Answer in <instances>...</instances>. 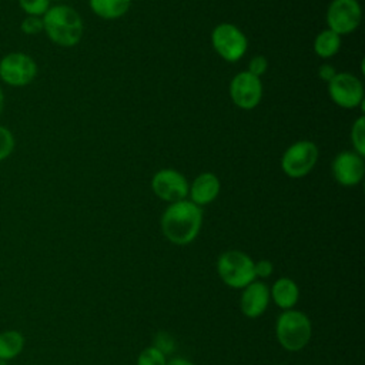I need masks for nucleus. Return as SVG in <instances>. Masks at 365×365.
I'll return each instance as SVG.
<instances>
[{
	"mask_svg": "<svg viewBox=\"0 0 365 365\" xmlns=\"http://www.w3.org/2000/svg\"><path fill=\"white\" fill-rule=\"evenodd\" d=\"M165 354L154 345L144 348L137 358V365H165Z\"/></svg>",
	"mask_w": 365,
	"mask_h": 365,
	"instance_id": "nucleus-21",
	"label": "nucleus"
},
{
	"mask_svg": "<svg viewBox=\"0 0 365 365\" xmlns=\"http://www.w3.org/2000/svg\"><path fill=\"white\" fill-rule=\"evenodd\" d=\"M217 272L221 281L234 289H242L255 281L254 261L248 254L238 250L225 251L218 257Z\"/></svg>",
	"mask_w": 365,
	"mask_h": 365,
	"instance_id": "nucleus-4",
	"label": "nucleus"
},
{
	"mask_svg": "<svg viewBox=\"0 0 365 365\" xmlns=\"http://www.w3.org/2000/svg\"><path fill=\"white\" fill-rule=\"evenodd\" d=\"M16 147V138L11 130L3 124H0V163L7 160Z\"/></svg>",
	"mask_w": 365,
	"mask_h": 365,
	"instance_id": "nucleus-20",
	"label": "nucleus"
},
{
	"mask_svg": "<svg viewBox=\"0 0 365 365\" xmlns=\"http://www.w3.org/2000/svg\"><path fill=\"white\" fill-rule=\"evenodd\" d=\"M165 365H194V364L190 362L188 359H184V358H173V359L167 361Z\"/></svg>",
	"mask_w": 365,
	"mask_h": 365,
	"instance_id": "nucleus-28",
	"label": "nucleus"
},
{
	"mask_svg": "<svg viewBox=\"0 0 365 365\" xmlns=\"http://www.w3.org/2000/svg\"><path fill=\"white\" fill-rule=\"evenodd\" d=\"M278 365H282V364H278Z\"/></svg>",
	"mask_w": 365,
	"mask_h": 365,
	"instance_id": "nucleus-30",
	"label": "nucleus"
},
{
	"mask_svg": "<svg viewBox=\"0 0 365 365\" xmlns=\"http://www.w3.org/2000/svg\"><path fill=\"white\" fill-rule=\"evenodd\" d=\"M341 48V36L329 29L322 30L314 40V51L321 58H329L335 56Z\"/></svg>",
	"mask_w": 365,
	"mask_h": 365,
	"instance_id": "nucleus-18",
	"label": "nucleus"
},
{
	"mask_svg": "<svg viewBox=\"0 0 365 365\" xmlns=\"http://www.w3.org/2000/svg\"><path fill=\"white\" fill-rule=\"evenodd\" d=\"M318 155V147L312 141L299 140L284 151L281 168L291 178H302L315 167Z\"/></svg>",
	"mask_w": 365,
	"mask_h": 365,
	"instance_id": "nucleus-7",
	"label": "nucleus"
},
{
	"mask_svg": "<svg viewBox=\"0 0 365 365\" xmlns=\"http://www.w3.org/2000/svg\"><path fill=\"white\" fill-rule=\"evenodd\" d=\"M20 30L26 36H36L43 31V19L37 16H26L20 23Z\"/></svg>",
	"mask_w": 365,
	"mask_h": 365,
	"instance_id": "nucleus-23",
	"label": "nucleus"
},
{
	"mask_svg": "<svg viewBox=\"0 0 365 365\" xmlns=\"http://www.w3.org/2000/svg\"><path fill=\"white\" fill-rule=\"evenodd\" d=\"M230 96L237 107L242 110L255 108L262 97L261 77L247 70L237 73L230 83Z\"/></svg>",
	"mask_w": 365,
	"mask_h": 365,
	"instance_id": "nucleus-10",
	"label": "nucleus"
},
{
	"mask_svg": "<svg viewBox=\"0 0 365 365\" xmlns=\"http://www.w3.org/2000/svg\"><path fill=\"white\" fill-rule=\"evenodd\" d=\"M26 344L24 335L17 329H6L0 332V362L17 358Z\"/></svg>",
	"mask_w": 365,
	"mask_h": 365,
	"instance_id": "nucleus-16",
	"label": "nucleus"
},
{
	"mask_svg": "<svg viewBox=\"0 0 365 365\" xmlns=\"http://www.w3.org/2000/svg\"><path fill=\"white\" fill-rule=\"evenodd\" d=\"M220 188V180L214 173H201L194 178L192 184L188 187L190 201L198 207L211 204L218 197Z\"/></svg>",
	"mask_w": 365,
	"mask_h": 365,
	"instance_id": "nucleus-14",
	"label": "nucleus"
},
{
	"mask_svg": "<svg viewBox=\"0 0 365 365\" xmlns=\"http://www.w3.org/2000/svg\"><path fill=\"white\" fill-rule=\"evenodd\" d=\"M1 364H3V362H0V365H1Z\"/></svg>",
	"mask_w": 365,
	"mask_h": 365,
	"instance_id": "nucleus-31",
	"label": "nucleus"
},
{
	"mask_svg": "<svg viewBox=\"0 0 365 365\" xmlns=\"http://www.w3.org/2000/svg\"><path fill=\"white\" fill-rule=\"evenodd\" d=\"M331 168L338 184L344 187L356 185L364 178V157L355 151H341L335 155Z\"/></svg>",
	"mask_w": 365,
	"mask_h": 365,
	"instance_id": "nucleus-12",
	"label": "nucleus"
},
{
	"mask_svg": "<svg viewBox=\"0 0 365 365\" xmlns=\"http://www.w3.org/2000/svg\"><path fill=\"white\" fill-rule=\"evenodd\" d=\"M329 98L342 108L364 107V86L361 80L348 73H336L331 81H328Z\"/></svg>",
	"mask_w": 365,
	"mask_h": 365,
	"instance_id": "nucleus-9",
	"label": "nucleus"
},
{
	"mask_svg": "<svg viewBox=\"0 0 365 365\" xmlns=\"http://www.w3.org/2000/svg\"><path fill=\"white\" fill-rule=\"evenodd\" d=\"M161 231L175 245L192 242L202 225V210L190 200L170 204L161 215Z\"/></svg>",
	"mask_w": 365,
	"mask_h": 365,
	"instance_id": "nucleus-1",
	"label": "nucleus"
},
{
	"mask_svg": "<svg viewBox=\"0 0 365 365\" xmlns=\"http://www.w3.org/2000/svg\"><path fill=\"white\" fill-rule=\"evenodd\" d=\"M269 288L261 281H252L242 288L240 297V309L247 318H258L269 304Z\"/></svg>",
	"mask_w": 365,
	"mask_h": 365,
	"instance_id": "nucleus-13",
	"label": "nucleus"
},
{
	"mask_svg": "<svg viewBox=\"0 0 365 365\" xmlns=\"http://www.w3.org/2000/svg\"><path fill=\"white\" fill-rule=\"evenodd\" d=\"M88 4L96 16L104 20H115L128 11L131 0H88Z\"/></svg>",
	"mask_w": 365,
	"mask_h": 365,
	"instance_id": "nucleus-17",
	"label": "nucleus"
},
{
	"mask_svg": "<svg viewBox=\"0 0 365 365\" xmlns=\"http://www.w3.org/2000/svg\"><path fill=\"white\" fill-rule=\"evenodd\" d=\"M274 271V265L269 259H259L254 262L255 278H268Z\"/></svg>",
	"mask_w": 365,
	"mask_h": 365,
	"instance_id": "nucleus-26",
	"label": "nucleus"
},
{
	"mask_svg": "<svg viewBox=\"0 0 365 365\" xmlns=\"http://www.w3.org/2000/svg\"><path fill=\"white\" fill-rule=\"evenodd\" d=\"M43 31L48 40L60 47H73L83 37V19L73 7L67 4L50 6L44 13Z\"/></svg>",
	"mask_w": 365,
	"mask_h": 365,
	"instance_id": "nucleus-2",
	"label": "nucleus"
},
{
	"mask_svg": "<svg viewBox=\"0 0 365 365\" xmlns=\"http://www.w3.org/2000/svg\"><path fill=\"white\" fill-rule=\"evenodd\" d=\"M267 68H268V60L264 56H254L248 63L247 71H250L257 77H261L267 71Z\"/></svg>",
	"mask_w": 365,
	"mask_h": 365,
	"instance_id": "nucleus-24",
	"label": "nucleus"
},
{
	"mask_svg": "<svg viewBox=\"0 0 365 365\" xmlns=\"http://www.w3.org/2000/svg\"><path fill=\"white\" fill-rule=\"evenodd\" d=\"M17 4L26 16L43 17L50 9V0H17Z\"/></svg>",
	"mask_w": 365,
	"mask_h": 365,
	"instance_id": "nucleus-22",
	"label": "nucleus"
},
{
	"mask_svg": "<svg viewBox=\"0 0 365 365\" xmlns=\"http://www.w3.org/2000/svg\"><path fill=\"white\" fill-rule=\"evenodd\" d=\"M4 107H6V97H4V91H3V88L0 86V117L3 115Z\"/></svg>",
	"mask_w": 365,
	"mask_h": 365,
	"instance_id": "nucleus-29",
	"label": "nucleus"
},
{
	"mask_svg": "<svg viewBox=\"0 0 365 365\" xmlns=\"http://www.w3.org/2000/svg\"><path fill=\"white\" fill-rule=\"evenodd\" d=\"M351 141L354 145V151L359 155H365V117L359 115L351 128Z\"/></svg>",
	"mask_w": 365,
	"mask_h": 365,
	"instance_id": "nucleus-19",
	"label": "nucleus"
},
{
	"mask_svg": "<svg viewBox=\"0 0 365 365\" xmlns=\"http://www.w3.org/2000/svg\"><path fill=\"white\" fill-rule=\"evenodd\" d=\"M37 73L36 60L24 51H9L0 58V80L9 87H26L34 81Z\"/></svg>",
	"mask_w": 365,
	"mask_h": 365,
	"instance_id": "nucleus-5",
	"label": "nucleus"
},
{
	"mask_svg": "<svg viewBox=\"0 0 365 365\" xmlns=\"http://www.w3.org/2000/svg\"><path fill=\"white\" fill-rule=\"evenodd\" d=\"M269 298H272L275 305L282 311L292 309L298 302L299 288L294 279L282 277L274 282L272 288L269 289Z\"/></svg>",
	"mask_w": 365,
	"mask_h": 365,
	"instance_id": "nucleus-15",
	"label": "nucleus"
},
{
	"mask_svg": "<svg viewBox=\"0 0 365 365\" xmlns=\"http://www.w3.org/2000/svg\"><path fill=\"white\" fill-rule=\"evenodd\" d=\"M335 74H336V70H335L331 64H322V66H319V68H318V76H319V78H322V80L327 81V83L331 81Z\"/></svg>",
	"mask_w": 365,
	"mask_h": 365,
	"instance_id": "nucleus-27",
	"label": "nucleus"
},
{
	"mask_svg": "<svg viewBox=\"0 0 365 365\" xmlns=\"http://www.w3.org/2000/svg\"><path fill=\"white\" fill-rule=\"evenodd\" d=\"M188 181L177 170L163 168L153 175L151 188L154 194L170 204L185 200L188 197Z\"/></svg>",
	"mask_w": 365,
	"mask_h": 365,
	"instance_id": "nucleus-11",
	"label": "nucleus"
},
{
	"mask_svg": "<svg viewBox=\"0 0 365 365\" xmlns=\"http://www.w3.org/2000/svg\"><path fill=\"white\" fill-rule=\"evenodd\" d=\"M275 335L284 349L297 352L308 345L312 335V325L307 314L294 308L287 309L277 319Z\"/></svg>",
	"mask_w": 365,
	"mask_h": 365,
	"instance_id": "nucleus-3",
	"label": "nucleus"
},
{
	"mask_svg": "<svg viewBox=\"0 0 365 365\" xmlns=\"http://www.w3.org/2000/svg\"><path fill=\"white\" fill-rule=\"evenodd\" d=\"M154 346L158 348L163 354H167L168 351L174 349V341L173 338L165 332H158L154 339Z\"/></svg>",
	"mask_w": 365,
	"mask_h": 365,
	"instance_id": "nucleus-25",
	"label": "nucleus"
},
{
	"mask_svg": "<svg viewBox=\"0 0 365 365\" xmlns=\"http://www.w3.org/2000/svg\"><path fill=\"white\" fill-rule=\"evenodd\" d=\"M211 44L215 53L228 63H235L244 57L248 48L245 34L231 23H221L211 31Z\"/></svg>",
	"mask_w": 365,
	"mask_h": 365,
	"instance_id": "nucleus-6",
	"label": "nucleus"
},
{
	"mask_svg": "<svg viewBox=\"0 0 365 365\" xmlns=\"http://www.w3.org/2000/svg\"><path fill=\"white\" fill-rule=\"evenodd\" d=\"M327 26L339 36L355 31L362 19L358 0H332L327 9Z\"/></svg>",
	"mask_w": 365,
	"mask_h": 365,
	"instance_id": "nucleus-8",
	"label": "nucleus"
}]
</instances>
